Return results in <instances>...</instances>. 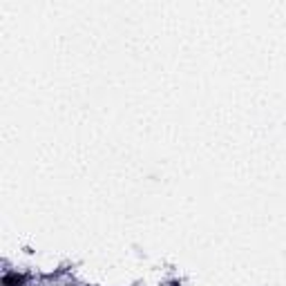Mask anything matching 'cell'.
I'll return each instance as SVG.
<instances>
[{
	"label": "cell",
	"mask_w": 286,
	"mask_h": 286,
	"mask_svg": "<svg viewBox=\"0 0 286 286\" xmlns=\"http://www.w3.org/2000/svg\"><path fill=\"white\" fill-rule=\"evenodd\" d=\"M25 284H27V278L22 273L9 270V273L2 275V286H25Z\"/></svg>",
	"instance_id": "1"
}]
</instances>
